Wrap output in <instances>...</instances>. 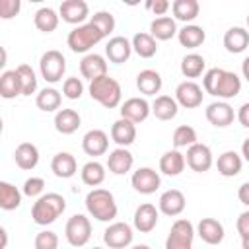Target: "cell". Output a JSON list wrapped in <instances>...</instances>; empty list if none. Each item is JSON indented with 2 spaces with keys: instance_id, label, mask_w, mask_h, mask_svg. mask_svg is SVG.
Masks as SVG:
<instances>
[{
  "instance_id": "obj_1",
  "label": "cell",
  "mask_w": 249,
  "mask_h": 249,
  "mask_svg": "<svg viewBox=\"0 0 249 249\" xmlns=\"http://www.w3.org/2000/svg\"><path fill=\"white\" fill-rule=\"evenodd\" d=\"M66 208V200L58 193H47L37 198V202L31 208V218L39 226L53 224Z\"/></svg>"
},
{
  "instance_id": "obj_2",
  "label": "cell",
  "mask_w": 249,
  "mask_h": 249,
  "mask_svg": "<svg viewBox=\"0 0 249 249\" xmlns=\"http://www.w3.org/2000/svg\"><path fill=\"white\" fill-rule=\"evenodd\" d=\"M86 208L99 222H111L113 218H117V212H119L115 196L105 189L89 191L86 196Z\"/></svg>"
},
{
  "instance_id": "obj_3",
  "label": "cell",
  "mask_w": 249,
  "mask_h": 249,
  "mask_svg": "<svg viewBox=\"0 0 249 249\" xmlns=\"http://www.w3.org/2000/svg\"><path fill=\"white\" fill-rule=\"evenodd\" d=\"M89 95L103 107L115 109L121 103L123 91H121V84L107 74V76H101V78L89 82Z\"/></svg>"
},
{
  "instance_id": "obj_4",
  "label": "cell",
  "mask_w": 249,
  "mask_h": 249,
  "mask_svg": "<svg viewBox=\"0 0 249 249\" xmlns=\"http://www.w3.org/2000/svg\"><path fill=\"white\" fill-rule=\"evenodd\" d=\"M101 39H103V33H101L95 25L84 23V25L74 27V29L68 33L66 43H68V47H70L72 53H86V51H89L93 45H97Z\"/></svg>"
},
{
  "instance_id": "obj_5",
  "label": "cell",
  "mask_w": 249,
  "mask_h": 249,
  "mask_svg": "<svg viewBox=\"0 0 249 249\" xmlns=\"http://www.w3.org/2000/svg\"><path fill=\"white\" fill-rule=\"evenodd\" d=\"M39 68H41V76L45 78V82L49 84H56L62 80L64 70H66V58L62 56L60 51H47L41 60H39Z\"/></svg>"
},
{
  "instance_id": "obj_6",
  "label": "cell",
  "mask_w": 249,
  "mask_h": 249,
  "mask_svg": "<svg viewBox=\"0 0 249 249\" xmlns=\"http://www.w3.org/2000/svg\"><path fill=\"white\" fill-rule=\"evenodd\" d=\"M195 239V228L189 220H175L165 239V249H191Z\"/></svg>"
},
{
  "instance_id": "obj_7",
  "label": "cell",
  "mask_w": 249,
  "mask_h": 249,
  "mask_svg": "<svg viewBox=\"0 0 249 249\" xmlns=\"http://www.w3.org/2000/svg\"><path fill=\"white\" fill-rule=\"evenodd\" d=\"M66 241L72 247H84L89 237H91V224L84 214H74L68 222H66V230H64Z\"/></svg>"
},
{
  "instance_id": "obj_8",
  "label": "cell",
  "mask_w": 249,
  "mask_h": 249,
  "mask_svg": "<svg viewBox=\"0 0 249 249\" xmlns=\"http://www.w3.org/2000/svg\"><path fill=\"white\" fill-rule=\"evenodd\" d=\"M132 237H134L132 228L128 224H124V222H115V224H111L103 231V241L111 249H124V247H128L132 243Z\"/></svg>"
},
{
  "instance_id": "obj_9",
  "label": "cell",
  "mask_w": 249,
  "mask_h": 249,
  "mask_svg": "<svg viewBox=\"0 0 249 249\" xmlns=\"http://www.w3.org/2000/svg\"><path fill=\"white\" fill-rule=\"evenodd\" d=\"M187 165L196 171V173H204L212 167V152L206 144H193L191 148H187V158H185Z\"/></svg>"
},
{
  "instance_id": "obj_10",
  "label": "cell",
  "mask_w": 249,
  "mask_h": 249,
  "mask_svg": "<svg viewBox=\"0 0 249 249\" xmlns=\"http://www.w3.org/2000/svg\"><path fill=\"white\" fill-rule=\"evenodd\" d=\"M130 181H132L134 191H138L140 195H152V193H156L160 189V183H161L158 171L152 169V167H140V169H136L132 173V179Z\"/></svg>"
},
{
  "instance_id": "obj_11",
  "label": "cell",
  "mask_w": 249,
  "mask_h": 249,
  "mask_svg": "<svg viewBox=\"0 0 249 249\" xmlns=\"http://www.w3.org/2000/svg\"><path fill=\"white\" fill-rule=\"evenodd\" d=\"M175 101L185 109H195L202 103V88L191 80H185L175 89Z\"/></svg>"
},
{
  "instance_id": "obj_12",
  "label": "cell",
  "mask_w": 249,
  "mask_h": 249,
  "mask_svg": "<svg viewBox=\"0 0 249 249\" xmlns=\"http://www.w3.org/2000/svg\"><path fill=\"white\" fill-rule=\"evenodd\" d=\"M152 113V105L144 97H130L121 105V117L130 123H142Z\"/></svg>"
},
{
  "instance_id": "obj_13",
  "label": "cell",
  "mask_w": 249,
  "mask_h": 249,
  "mask_svg": "<svg viewBox=\"0 0 249 249\" xmlns=\"http://www.w3.org/2000/svg\"><path fill=\"white\" fill-rule=\"evenodd\" d=\"M80 72H82L84 78L93 82V80H97L101 76H107V62H105V58L101 54L89 53L80 60Z\"/></svg>"
},
{
  "instance_id": "obj_14",
  "label": "cell",
  "mask_w": 249,
  "mask_h": 249,
  "mask_svg": "<svg viewBox=\"0 0 249 249\" xmlns=\"http://www.w3.org/2000/svg\"><path fill=\"white\" fill-rule=\"evenodd\" d=\"M233 117H235L233 115V109L226 101H214V103H210L206 107V119H208V123L214 124V126H218V128H224V126L231 124L233 123Z\"/></svg>"
},
{
  "instance_id": "obj_15",
  "label": "cell",
  "mask_w": 249,
  "mask_h": 249,
  "mask_svg": "<svg viewBox=\"0 0 249 249\" xmlns=\"http://www.w3.org/2000/svg\"><path fill=\"white\" fill-rule=\"evenodd\" d=\"M82 148L88 156H103L109 148V136L99 130V128H93V130H88L82 138Z\"/></svg>"
},
{
  "instance_id": "obj_16",
  "label": "cell",
  "mask_w": 249,
  "mask_h": 249,
  "mask_svg": "<svg viewBox=\"0 0 249 249\" xmlns=\"http://www.w3.org/2000/svg\"><path fill=\"white\" fill-rule=\"evenodd\" d=\"M58 14L66 23L76 25V23H82L89 16V8L84 0H64L60 4Z\"/></svg>"
},
{
  "instance_id": "obj_17",
  "label": "cell",
  "mask_w": 249,
  "mask_h": 249,
  "mask_svg": "<svg viewBox=\"0 0 249 249\" xmlns=\"http://www.w3.org/2000/svg\"><path fill=\"white\" fill-rule=\"evenodd\" d=\"M130 53H132V43H130L126 37H121V35L109 39V43H107V47H105L107 58H109L111 62H115V64L126 62V60L130 58Z\"/></svg>"
},
{
  "instance_id": "obj_18",
  "label": "cell",
  "mask_w": 249,
  "mask_h": 249,
  "mask_svg": "<svg viewBox=\"0 0 249 249\" xmlns=\"http://www.w3.org/2000/svg\"><path fill=\"white\" fill-rule=\"evenodd\" d=\"M111 138L115 144H119V148H126L136 140V126L134 123L126 121V119H119L113 123L111 126Z\"/></svg>"
},
{
  "instance_id": "obj_19",
  "label": "cell",
  "mask_w": 249,
  "mask_h": 249,
  "mask_svg": "<svg viewBox=\"0 0 249 249\" xmlns=\"http://www.w3.org/2000/svg\"><path fill=\"white\" fill-rule=\"evenodd\" d=\"M158 224V210L154 204L150 202H144L136 208L134 212V228L140 231V233H150Z\"/></svg>"
},
{
  "instance_id": "obj_20",
  "label": "cell",
  "mask_w": 249,
  "mask_h": 249,
  "mask_svg": "<svg viewBox=\"0 0 249 249\" xmlns=\"http://www.w3.org/2000/svg\"><path fill=\"white\" fill-rule=\"evenodd\" d=\"M196 233L208 245H218L224 239V226L214 218H202L196 226Z\"/></svg>"
},
{
  "instance_id": "obj_21",
  "label": "cell",
  "mask_w": 249,
  "mask_h": 249,
  "mask_svg": "<svg viewBox=\"0 0 249 249\" xmlns=\"http://www.w3.org/2000/svg\"><path fill=\"white\" fill-rule=\"evenodd\" d=\"M132 163H134V158L126 148H115L113 152H109L107 167H109L111 173L124 175V173H128L132 169Z\"/></svg>"
},
{
  "instance_id": "obj_22",
  "label": "cell",
  "mask_w": 249,
  "mask_h": 249,
  "mask_svg": "<svg viewBox=\"0 0 249 249\" xmlns=\"http://www.w3.org/2000/svg\"><path fill=\"white\" fill-rule=\"evenodd\" d=\"M160 210L165 214V216H179L183 210H185V195L177 189H169L165 191L161 196H160Z\"/></svg>"
},
{
  "instance_id": "obj_23",
  "label": "cell",
  "mask_w": 249,
  "mask_h": 249,
  "mask_svg": "<svg viewBox=\"0 0 249 249\" xmlns=\"http://www.w3.org/2000/svg\"><path fill=\"white\" fill-rule=\"evenodd\" d=\"M224 47L228 53L239 54L249 47V31L243 27H230L224 35Z\"/></svg>"
},
{
  "instance_id": "obj_24",
  "label": "cell",
  "mask_w": 249,
  "mask_h": 249,
  "mask_svg": "<svg viewBox=\"0 0 249 249\" xmlns=\"http://www.w3.org/2000/svg\"><path fill=\"white\" fill-rule=\"evenodd\" d=\"M14 160L19 169H33L39 163V150L31 142H21L14 152Z\"/></svg>"
},
{
  "instance_id": "obj_25",
  "label": "cell",
  "mask_w": 249,
  "mask_h": 249,
  "mask_svg": "<svg viewBox=\"0 0 249 249\" xmlns=\"http://www.w3.org/2000/svg\"><path fill=\"white\" fill-rule=\"evenodd\" d=\"M80 115L78 111L74 109H60L56 115H54V128L60 132V134H72L80 128Z\"/></svg>"
},
{
  "instance_id": "obj_26",
  "label": "cell",
  "mask_w": 249,
  "mask_h": 249,
  "mask_svg": "<svg viewBox=\"0 0 249 249\" xmlns=\"http://www.w3.org/2000/svg\"><path fill=\"white\" fill-rule=\"evenodd\" d=\"M177 25H175V19L169 18V16H163V18H156L152 23H150V35L156 39V41H169L173 35H177Z\"/></svg>"
},
{
  "instance_id": "obj_27",
  "label": "cell",
  "mask_w": 249,
  "mask_h": 249,
  "mask_svg": "<svg viewBox=\"0 0 249 249\" xmlns=\"http://www.w3.org/2000/svg\"><path fill=\"white\" fill-rule=\"evenodd\" d=\"M241 165H243V160L237 152L233 150H228L224 152L218 161H216V167H218V173L224 175V177H235L239 171H241Z\"/></svg>"
},
{
  "instance_id": "obj_28",
  "label": "cell",
  "mask_w": 249,
  "mask_h": 249,
  "mask_svg": "<svg viewBox=\"0 0 249 249\" xmlns=\"http://www.w3.org/2000/svg\"><path fill=\"white\" fill-rule=\"evenodd\" d=\"M51 169H53V173H54L56 177L68 179V177H72V175L76 173L78 165H76V160H74L72 154H68V152H58V154L53 158V161H51Z\"/></svg>"
},
{
  "instance_id": "obj_29",
  "label": "cell",
  "mask_w": 249,
  "mask_h": 249,
  "mask_svg": "<svg viewBox=\"0 0 249 249\" xmlns=\"http://www.w3.org/2000/svg\"><path fill=\"white\" fill-rule=\"evenodd\" d=\"M185 163L187 161H185V156L181 152L169 150V152H165L160 158V171L165 173V175H169V177H175V175H179L185 169Z\"/></svg>"
},
{
  "instance_id": "obj_30",
  "label": "cell",
  "mask_w": 249,
  "mask_h": 249,
  "mask_svg": "<svg viewBox=\"0 0 249 249\" xmlns=\"http://www.w3.org/2000/svg\"><path fill=\"white\" fill-rule=\"evenodd\" d=\"M177 109H179V103L169 95H158L156 101L152 103V113L160 121H171L177 115Z\"/></svg>"
},
{
  "instance_id": "obj_31",
  "label": "cell",
  "mask_w": 249,
  "mask_h": 249,
  "mask_svg": "<svg viewBox=\"0 0 249 249\" xmlns=\"http://www.w3.org/2000/svg\"><path fill=\"white\" fill-rule=\"evenodd\" d=\"M136 88L144 95H156L161 89V76L156 70H142L136 76Z\"/></svg>"
},
{
  "instance_id": "obj_32",
  "label": "cell",
  "mask_w": 249,
  "mask_h": 249,
  "mask_svg": "<svg viewBox=\"0 0 249 249\" xmlns=\"http://www.w3.org/2000/svg\"><path fill=\"white\" fill-rule=\"evenodd\" d=\"M177 39H179V43L183 45V47H187V49H196V47H200L202 43H204V39H206V33H204V29L200 27V25H185L183 29H179V33H177Z\"/></svg>"
},
{
  "instance_id": "obj_33",
  "label": "cell",
  "mask_w": 249,
  "mask_h": 249,
  "mask_svg": "<svg viewBox=\"0 0 249 249\" xmlns=\"http://www.w3.org/2000/svg\"><path fill=\"white\" fill-rule=\"evenodd\" d=\"M241 91V80L235 72H224L222 80H220V86L216 89V95L214 97H222V99H231L235 97L237 93Z\"/></svg>"
},
{
  "instance_id": "obj_34",
  "label": "cell",
  "mask_w": 249,
  "mask_h": 249,
  "mask_svg": "<svg viewBox=\"0 0 249 249\" xmlns=\"http://www.w3.org/2000/svg\"><path fill=\"white\" fill-rule=\"evenodd\" d=\"M0 95L4 99H14L16 95H21V82L16 70H6L0 76Z\"/></svg>"
},
{
  "instance_id": "obj_35",
  "label": "cell",
  "mask_w": 249,
  "mask_h": 249,
  "mask_svg": "<svg viewBox=\"0 0 249 249\" xmlns=\"http://www.w3.org/2000/svg\"><path fill=\"white\" fill-rule=\"evenodd\" d=\"M132 51L142 58H152L158 53V43L150 33H136L132 37Z\"/></svg>"
},
{
  "instance_id": "obj_36",
  "label": "cell",
  "mask_w": 249,
  "mask_h": 249,
  "mask_svg": "<svg viewBox=\"0 0 249 249\" xmlns=\"http://www.w3.org/2000/svg\"><path fill=\"white\" fill-rule=\"evenodd\" d=\"M58 14L53 10V8H39L37 12H35V18H33V21H35V27L39 29V31H43V33H51V31H54L56 27H58Z\"/></svg>"
},
{
  "instance_id": "obj_37",
  "label": "cell",
  "mask_w": 249,
  "mask_h": 249,
  "mask_svg": "<svg viewBox=\"0 0 249 249\" xmlns=\"http://www.w3.org/2000/svg\"><path fill=\"white\" fill-rule=\"evenodd\" d=\"M171 10H173L175 19H179V21H193L198 16L200 6H198L196 0H175L171 4Z\"/></svg>"
},
{
  "instance_id": "obj_38",
  "label": "cell",
  "mask_w": 249,
  "mask_h": 249,
  "mask_svg": "<svg viewBox=\"0 0 249 249\" xmlns=\"http://www.w3.org/2000/svg\"><path fill=\"white\" fill-rule=\"evenodd\" d=\"M60 101H62L60 91L54 89V88H45V89H41V91L37 93V99H35L37 107H39L41 111H45V113L56 111V109L60 107Z\"/></svg>"
},
{
  "instance_id": "obj_39",
  "label": "cell",
  "mask_w": 249,
  "mask_h": 249,
  "mask_svg": "<svg viewBox=\"0 0 249 249\" xmlns=\"http://www.w3.org/2000/svg\"><path fill=\"white\" fill-rule=\"evenodd\" d=\"M19 204H21V193L14 185L0 181V208L2 210H16Z\"/></svg>"
},
{
  "instance_id": "obj_40",
  "label": "cell",
  "mask_w": 249,
  "mask_h": 249,
  "mask_svg": "<svg viewBox=\"0 0 249 249\" xmlns=\"http://www.w3.org/2000/svg\"><path fill=\"white\" fill-rule=\"evenodd\" d=\"M82 181L88 185V187H97L105 181V167L99 163V161H88L84 167H82Z\"/></svg>"
},
{
  "instance_id": "obj_41",
  "label": "cell",
  "mask_w": 249,
  "mask_h": 249,
  "mask_svg": "<svg viewBox=\"0 0 249 249\" xmlns=\"http://www.w3.org/2000/svg\"><path fill=\"white\" fill-rule=\"evenodd\" d=\"M204 70V58L196 53H191L187 56H183L181 60V74L185 78H198Z\"/></svg>"
},
{
  "instance_id": "obj_42",
  "label": "cell",
  "mask_w": 249,
  "mask_h": 249,
  "mask_svg": "<svg viewBox=\"0 0 249 249\" xmlns=\"http://www.w3.org/2000/svg\"><path fill=\"white\" fill-rule=\"evenodd\" d=\"M18 76H19V82H21V95H31L35 93L37 89V78H35V72L29 64H19L16 68Z\"/></svg>"
},
{
  "instance_id": "obj_43",
  "label": "cell",
  "mask_w": 249,
  "mask_h": 249,
  "mask_svg": "<svg viewBox=\"0 0 249 249\" xmlns=\"http://www.w3.org/2000/svg\"><path fill=\"white\" fill-rule=\"evenodd\" d=\"M196 144V130L189 124H181L173 132V146L175 148H191Z\"/></svg>"
},
{
  "instance_id": "obj_44",
  "label": "cell",
  "mask_w": 249,
  "mask_h": 249,
  "mask_svg": "<svg viewBox=\"0 0 249 249\" xmlns=\"http://www.w3.org/2000/svg\"><path fill=\"white\" fill-rule=\"evenodd\" d=\"M89 23H91V25H95V27L103 33V37H107V35L115 29V18H113V14H111V12H105V10L95 12V14L91 16Z\"/></svg>"
},
{
  "instance_id": "obj_45",
  "label": "cell",
  "mask_w": 249,
  "mask_h": 249,
  "mask_svg": "<svg viewBox=\"0 0 249 249\" xmlns=\"http://www.w3.org/2000/svg\"><path fill=\"white\" fill-rule=\"evenodd\" d=\"M226 70L222 68H210L206 74H204V80H202V86H204V91L210 93V95H216V89L220 86V80L224 76Z\"/></svg>"
},
{
  "instance_id": "obj_46",
  "label": "cell",
  "mask_w": 249,
  "mask_h": 249,
  "mask_svg": "<svg viewBox=\"0 0 249 249\" xmlns=\"http://www.w3.org/2000/svg\"><path fill=\"white\" fill-rule=\"evenodd\" d=\"M35 249H58V235L49 230L39 231L35 235Z\"/></svg>"
},
{
  "instance_id": "obj_47",
  "label": "cell",
  "mask_w": 249,
  "mask_h": 249,
  "mask_svg": "<svg viewBox=\"0 0 249 249\" xmlns=\"http://www.w3.org/2000/svg\"><path fill=\"white\" fill-rule=\"evenodd\" d=\"M62 93L68 97V99H80L82 93H84V84L80 78H66L64 84H62Z\"/></svg>"
},
{
  "instance_id": "obj_48",
  "label": "cell",
  "mask_w": 249,
  "mask_h": 249,
  "mask_svg": "<svg viewBox=\"0 0 249 249\" xmlns=\"http://www.w3.org/2000/svg\"><path fill=\"white\" fill-rule=\"evenodd\" d=\"M43 189H45V181L41 177H29L23 183V195L27 196H37L43 193Z\"/></svg>"
},
{
  "instance_id": "obj_49",
  "label": "cell",
  "mask_w": 249,
  "mask_h": 249,
  "mask_svg": "<svg viewBox=\"0 0 249 249\" xmlns=\"http://www.w3.org/2000/svg\"><path fill=\"white\" fill-rule=\"evenodd\" d=\"M19 8H21L19 0H2V2H0V18H2V19L14 18V16L19 12Z\"/></svg>"
},
{
  "instance_id": "obj_50",
  "label": "cell",
  "mask_w": 249,
  "mask_h": 249,
  "mask_svg": "<svg viewBox=\"0 0 249 249\" xmlns=\"http://www.w3.org/2000/svg\"><path fill=\"white\" fill-rule=\"evenodd\" d=\"M146 8H148L150 12H154L156 16L163 18V14L171 8V4H169L167 0H148V2H146Z\"/></svg>"
},
{
  "instance_id": "obj_51",
  "label": "cell",
  "mask_w": 249,
  "mask_h": 249,
  "mask_svg": "<svg viewBox=\"0 0 249 249\" xmlns=\"http://www.w3.org/2000/svg\"><path fill=\"white\" fill-rule=\"evenodd\" d=\"M235 228H237V233L241 237H249V210L239 214V218L235 222Z\"/></svg>"
},
{
  "instance_id": "obj_52",
  "label": "cell",
  "mask_w": 249,
  "mask_h": 249,
  "mask_svg": "<svg viewBox=\"0 0 249 249\" xmlns=\"http://www.w3.org/2000/svg\"><path fill=\"white\" fill-rule=\"evenodd\" d=\"M237 121L241 123V126L249 128V103H243L237 111Z\"/></svg>"
},
{
  "instance_id": "obj_53",
  "label": "cell",
  "mask_w": 249,
  "mask_h": 249,
  "mask_svg": "<svg viewBox=\"0 0 249 249\" xmlns=\"http://www.w3.org/2000/svg\"><path fill=\"white\" fill-rule=\"evenodd\" d=\"M237 196H239L241 204L249 206V181H247V183H243V185L239 187V191H237Z\"/></svg>"
},
{
  "instance_id": "obj_54",
  "label": "cell",
  "mask_w": 249,
  "mask_h": 249,
  "mask_svg": "<svg viewBox=\"0 0 249 249\" xmlns=\"http://www.w3.org/2000/svg\"><path fill=\"white\" fill-rule=\"evenodd\" d=\"M241 156L249 161V138H245V140H243V144H241Z\"/></svg>"
},
{
  "instance_id": "obj_55",
  "label": "cell",
  "mask_w": 249,
  "mask_h": 249,
  "mask_svg": "<svg viewBox=\"0 0 249 249\" xmlns=\"http://www.w3.org/2000/svg\"><path fill=\"white\" fill-rule=\"evenodd\" d=\"M241 72H243V78L249 82V56H247V58L241 62Z\"/></svg>"
},
{
  "instance_id": "obj_56",
  "label": "cell",
  "mask_w": 249,
  "mask_h": 249,
  "mask_svg": "<svg viewBox=\"0 0 249 249\" xmlns=\"http://www.w3.org/2000/svg\"><path fill=\"white\" fill-rule=\"evenodd\" d=\"M0 235H2V243H0V247L4 249V247H6V243H8V233H6V230H4V228H0Z\"/></svg>"
},
{
  "instance_id": "obj_57",
  "label": "cell",
  "mask_w": 249,
  "mask_h": 249,
  "mask_svg": "<svg viewBox=\"0 0 249 249\" xmlns=\"http://www.w3.org/2000/svg\"><path fill=\"white\" fill-rule=\"evenodd\" d=\"M241 247L243 249H249V237H241Z\"/></svg>"
},
{
  "instance_id": "obj_58",
  "label": "cell",
  "mask_w": 249,
  "mask_h": 249,
  "mask_svg": "<svg viewBox=\"0 0 249 249\" xmlns=\"http://www.w3.org/2000/svg\"><path fill=\"white\" fill-rule=\"evenodd\" d=\"M6 64V51L2 49V60H0V66H4Z\"/></svg>"
},
{
  "instance_id": "obj_59",
  "label": "cell",
  "mask_w": 249,
  "mask_h": 249,
  "mask_svg": "<svg viewBox=\"0 0 249 249\" xmlns=\"http://www.w3.org/2000/svg\"><path fill=\"white\" fill-rule=\"evenodd\" d=\"M130 249H150L148 245H134V247H130Z\"/></svg>"
},
{
  "instance_id": "obj_60",
  "label": "cell",
  "mask_w": 249,
  "mask_h": 249,
  "mask_svg": "<svg viewBox=\"0 0 249 249\" xmlns=\"http://www.w3.org/2000/svg\"><path fill=\"white\" fill-rule=\"evenodd\" d=\"M93 249H103V247H93Z\"/></svg>"
},
{
  "instance_id": "obj_61",
  "label": "cell",
  "mask_w": 249,
  "mask_h": 249,
  "mask_svg": "<svg viewBox=\"0 0 249 249\" xmlns=\"http://www.w3.org/2000/svg\"><path fill=\"white\" fill-rule=\"evenodd\" d=\"M247 25H249V16H247Z\"/></svg>"
}]
</instances>
